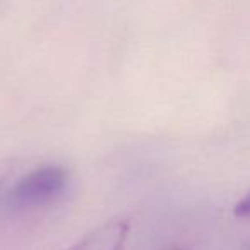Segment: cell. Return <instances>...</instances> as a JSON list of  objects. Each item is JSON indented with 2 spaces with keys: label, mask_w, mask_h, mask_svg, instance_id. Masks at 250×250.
<instances>
[{
  "label": "cell",
  "mask_w": 250,
  "mask_h": 250,
  "mask_svg": "<svg viewBox=\"0 0 250 250\" xmlns=\"http://www.w3.org/2000/svg\"><path fill=\"white\" fill-rule=\"evenodd\" d=\"M69 185V171L62 165H42L12 184L4 195V204L12 212L43 208L62 197Z\"/></svg>",
  "instance_id": "cell-1"
},
{
  "label": "cell",
  "mask_w": 250,
  "mask_h": 250,
  "mask_svg": "<svg viewBox=\"0 0 250 250\" xmlns=\"http://www.w3.org/2000/svg\"><path fill=\"white\" fill-rule=\"evenodd\" d=\"M129 219L113 218L87 233L67 250H124L125 243L129 240Z\"/></svg>",
  "instance_id": "cell-2"
},
{
  "label": "cell",
  "mask_w": 250,
  "mask_h": 250,
  "mask_svg": "<svg viewBox=\"0 0 250 250\" xmlns=\"http://www.w3.org/2000/svg\"><path fill=\"white\" fill-rule=\"evenodd\" d=\"M21 163L16 158H5L0 160V192L7 187L9 182H12V178H16Z\"/></svg>",
  "instance_id": "cell-3"
},
{
  "label": "cell",
  "mask_w": 250,
  "mask_h": 250,
  "mask_svg": "<svg viewBox=\"0 0 250 250\" xmlns=\"http://www.w3.org/2000/svg\"><path fill=\"white\" fill-rule=\"evenodd\" d=\"M233 212H235L236 218H250V192L236 202Z\"/></svg>",
  "instance_id": "cell-4"
},
{
  "label": "cell",
  "mask_w": 250,
  "mask_h": 250,
  "mask_svg": "<svg viewBox=\"0 0 250 250\" xmlns=\"http://www.w3.org/2000/svg\"><path fill=\"white\" fill-rule=\"evenodd\" d=\"M163 250H188L185 247H168V249H163Z\"/></svg>",
  "instance_id": "cell-5"
}]
</instances>
